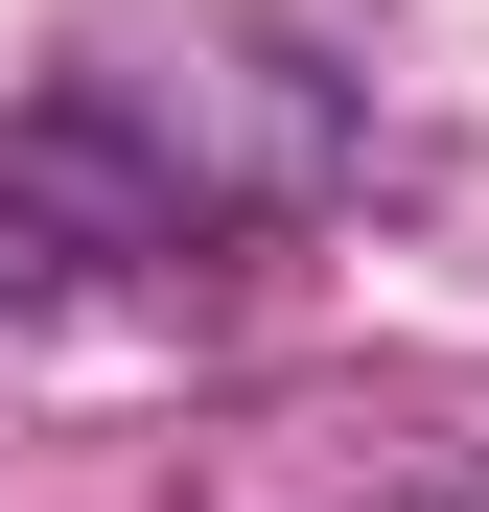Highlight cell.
Listing matches in <instances>:
<instances>
[{
	"label": "cell",
	"mask_w": 489,
	"mask_h": 512,
	"mask_svg": "<svg viewBox=\"0 0 489 512\" xmlns=\"http://www.w3.org/2000/svg\"><path fill=\"white\" fill-rule=\"evenodd\" d=\"M350 187V70L280 24H94L47 94H0V303L187 280L233 233H303Z\"/></svg>",
	"instance_id": "obj_1"
}]
</instances>
